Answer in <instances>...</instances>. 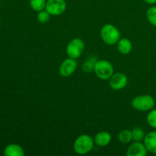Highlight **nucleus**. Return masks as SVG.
I'll return each mask as SVG.
<instances>
[{
    "mask_svg": "<svg viewBox=\"0 0 156 156\" xmlns=\"http://www.w3.org/2000/svg\"><path fill=\"white\" fill-rule=\"evenodd\" d=\"M94 143V140L90 136L83 134L76 138L73 144V148L75 152L79 155H85L92 150Z\"/></svg>",
    "mask_w": 156,
    "mask_h": 156,
    "instance_id": "nucleus-1",
    "label": "nucleus"
},
{
    "mask_svg": "<svg viewBox=\"0 0 156 156\" xmlns=\"http://www.w3.org/2000/svg\"><path fill=\"white\" fill-rule=\"evenodd\" d=\"M101 37L105 44L114 45L120 39V33L118 29L113 24H105L101 30Z\"/></svg>",
    "mask_w": 156,
    "mask_h": 156,
    "instance_id": "nucleus-2",
    "label": "nucleus"
},
{
    "mask_svg": "<svg viewBox=\"0 0 156 156\" xmlns=\"http://www.w3.org/2000/svg\"><path fill=\"white\" fill-rule=\"evenodd\" d=\"M94 72L97 77L101 80H108L111 79L114 74V66L109 61L102 59L95 62Z\"/></svg>",
    "mask_w": 156,
    "mask_h": 156,
    "instance_id": "nucleus-3",
    "label": "nucleus"
},
{
    "mask_svg": "<svg viewBox=\"0 0 156 156\" xmlns=\"http://www.w3.org/2000/svg\"><path fill=\"white\" fill-rule=\"evenodd\" d=\"M155 99L149 94H143L134 98L131 105L135 110L140 111H151L155 106Z\"/></svg>",
    "mask_w": 156,
    "mask_h": 156,
    "instance_id": "nucleus-4",
    "label": "nucleus"
},
{
    "mask_svg": "<svg viewBox=\"0 0 156 156\" xmlns=\"http://www.w3.org/2000/svg\"><path fill=\"white\" fill-rule=\"evenodd\" d=\"M85 49V44L80 38H74L69 42L66 47V53L69 58L77 59L82 54Z\"/></svg>",
    "mask_w": 156,
    "mask_h": 156,
    "instance_id": "nucleus-5",
    "label": "nucleus"
},
{
    "mask_svg": "<svg viewBox=\"0 0 156 156\" xmlns=\"http://www.w3.org/2000/svg\"><path fill=\"white\" fill-rule=\"evenodd\" d=\"M45 9L51 15L58 16L66 11V2L65 0H47Z\"/></svg>",
    "mask_w": 156,
    "mask_h": 156,
    "instance_id": "nucleus-6",
    "label": "nucleus"
},
{
    "mask_svg": "<svg viewBox=\"0 0 156 156\" xmlns=\"http://www.w3.org/2000/svg\"><path fill=\"white\" fill-rule=\"evenodd\" d=\"M127 77L124 73H114L109 81L111 88L116 91H119V90L124 88L127 85Z\"/></svg>",
    "mask_w": 156,
    "mask_h": 156,
    "instance_id": "nucleus-7",
    "label": "nucleus"
},
{
    "mask_svg": "<svg viewBox=\"0 0 156 156\" xmlns=\"http://www.w3.org/2000/svg\"><path fill=\"white\" fill-rule=\"evenodd\" d=\"M76 68H77L76 61L75 60V59L69 57L68 59L63 60V62L61 63L59 69V74L62 77H69L75 73Z\"/></svg>",
    "mask_w": 156,
    "mask_h": 156,
    "instance_id": "nucleus-8",
    "label": "nucleus"
},
{
    "mask_svg": "<svg viewBox=\"0 0 156 156\" xmlns=\"http://www.w3.org/2000/svg\"><path fill=\"white\" fill-rule=\"evenodd\" d=\"M147 149L144 143L140 142H135L128 147L126 151L127 156H145L147 155Z\"/></svg>",
    "mask_w": 156,
    "mask_h": 156,
    "instance_id": "nucleus-9",
    "label": "nucleus"
},
{
    "mask_svg": "<svg viewBox=\"0 0 156 156\" xmlns=\"http://www.w3.org/2000/svg\"><path fill=\"white\" fill-rule=\"evenodd\" d=\"M143 141L148 152L156 154V131H152L146 134Z\"/></svg>",
    "mask_w": 156,
    "mask_h": 156,
    "instance_id": "nucleus-10",
    "label": "nucleus"
},
{
    "mask_svg": "<svg viewBox=\"0 0 156 156\" xmlns=\"http://www.w3.org/2000/svg\"><path fill=\"white\" fill-rule=\"evenodd\" d=\"M94 141L95 144L98 146H106L111 143V136L107 131H101L98 133L94 138Z\"/></svg>",
    "mask_w": 156,
    "mask_h": 156,
    "instance_id": "nucleus-11",
    "label": "nucleus"
},
{
    "mask_svg": "<svg viewBox=\"0 0 156 156\" xmlns=\"http://www.w3.org/2000/svg\"><path fill=\"white\" fill-rule=\"evenodd\" d=\"M4 155L5 156H24V149L18 144H10L4 149Z\"/></svg>",
    "mask_w": 156,
    "mask_h": 156,
    "instance_id": "nucleus-12",
    "label": "nucleus"
},
{
    "mask_svg": "<svg viewBox=\"0 0 156 156\" xmlns=\"http://www.w3.org/2000/svg\"><path fill=\"white\" fill-rule=\"evenodd\" d=\"M117 44V50L121 54H128L133 49V44L127 38H120Z\"/></svg>",
    "mask_w": 156,
    "mask_h": 156,
    "instance_id": "nucleus-13",
    "label": "nucleus"
},
{
    "mask_svg": "<svg viewBox=\"0 0 156 156\" xmlns=\"http://www.w3.org/2000/svg\"><path fill=\"white\" fill-rule=\"evenodd\" d=\"M119 141L123 144H127L133 140L132 131L129 129H123L118 134Z\"/></svg>",
    "mask_w": 156,
    "mask_h": 156,
    "instance_id": "nucleus-14",
    "label": "nucleus"
},
{
    "mask_svg": "<svg viewBox=\"0 0 156 156\" xmlns=\"http://www.w3.org/2000/svg\"><path fill=\"white\" fill-rule=\"evenodd\" d=\"M47 5L46 0H30V6L34 12H41L44 10Z\"/></svg>",
    "mask_w": 156,
    "mask_h": 156,
    "instance_id": "nucleus-15",
    "label": "nucleus"
},
{
    "mask_svg": "<svg viewBox=\"0 0 156 156\" xmlns=\"http://www.w3.org/2000/svg\"><path fill=\"white\" fill-rule=\"evenodd\" d=\"M145 133L142 128L136 127L132 130V137L133 140L135 142H140L144 140Z\"/></svg>",
    "mask_w": 156,
    "mask_h": 156,
    "instance_id": "nucleus-16",
    "label": "nucleus"
},
{
    "mask_svg": "<svg viewBox=\"0 0 156 156\" xmlns=\"http://www.w3.org/2000/svg\"><path fill=\"white\" fill-rule=\"evenodd\" d=\"M146 17L149 22L153 26L156 27V7L153 6L148 9L146 12Z\"/></svg>",
    "mask_w": 156,
    "mask_h": 156,
    "instance_id": "nucleus-17",
    "label": "nucleus"
},
{
    "mask_svg": "<svg viewBox=\"0 0 156 156\" xmlns=\"http://www.w3.org/2000/svg\"><path fill=\"white\" fill-rule=\"evenodd\" d=\"M97 62L95 59H88L86 60V62H84L83 65H82V69H83L84 72L85 73H90L93 70L94 71V65H95V62Z\"/></svg>",
    "mask_w": 156,
    "mask_h": 156,
    "instance_id": "nucleus-18",
    "label": "nucleus"
},
{
    "mask_svg": "<svg viewBox=\"0 0 156 156\" xmlns=\"http://www.w3.org/2000/svg\"><path fill=\"white\" fill-rule=\"evenodd\" d=\"M50 15H51L46 9L41 11L37 14V21L41 24H46V23L50 21Z\"/></svg>",
    "mask_w": 156,
    "mask_h": 156,
    "instance_id": "nucleus-19",
    "label": "nucleus"
},
{
    "mask_svg": "<svg viewBox=\"0 0 156 156\" xmlns=\"http://www.w3.org/2000/svg\"><path fill=\"white\" fill-rule=\"evenodd\" d=\"M147 122L150 126L156 128V109L152 110L147 115Z\"/></svg>",
    "mask_w": 156,
    "mask_h": 156,
    "instance_id": "nucleus-20",
    "label": "nucleus"
},
{
    "mask_svg": "<svg viewBox=\"0 0 156 156\" xmlns=\"http://www.w3.org/2000/svg\"><path fill=\"white\" fill-rule=\"evenodd\" d=\"M143 1L149 5H154L156 3V0H143Z\"/></svg>",
    "mask_w": 156,
    "mask_h": 156,
    "instance_id": "nucleus-21",
    "label": "nucleus"
}]
</instances>
